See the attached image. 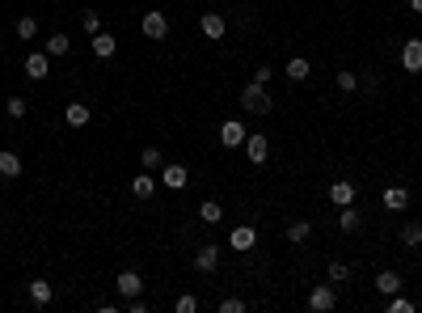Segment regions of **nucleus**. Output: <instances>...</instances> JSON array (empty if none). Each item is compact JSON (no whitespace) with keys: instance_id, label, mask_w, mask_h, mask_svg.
<instances>
[{"instance_id":"nucleus-1","label":"nucleus","mask_w":422,"mask_h":313,"mask_svg":"<svg viewBox=\"0 0 422 313\" xmlns=\"http://www.w3.org/2000/svg\"><path fill=\"white\" fill-rule=\"evenodd\" d=\"M270 106H275V102H270V93H266V85L250 81V85L241 89V110H245V114H270Z\"/></svg>"},{"instance_id":"nucleus-2","label":"nucleus","mask_w":422,"mask_h":313,"mask_svg":"<svg viewBox=\"0 0 422 313\" xmlns=\"http://www.w3.org/2000/svg\"><path fill=\"white\" fill-rule=\"evenodd\" d=\"M334 305H338V288L334 284H317L313 292H308V309L313 313H330Z\"/></svg>"},{"instance_id":"nucleus-3","label":"nucleus","mask_w":422,"mask_h":313,"mask_svg":"<svg viewBox=\"0 0 422 313\" xmlns=\"http://www.w3.org/2000/svg\"><path fill=\"white\" fill-rule=\"evenodd\" d=\"M161 186H169V190H186V186H190V170H186V165H178V161L161 165Z\"/></svg>"},{"instance_id":"nucleus-4","label":"nucleus","mask_w":422,"mask_h":313,"mask_svg":"<svg viewBox=\"0 0 422 313\" xmlns=\"http://www.w3.org/2000/svg\"><path fill=\"white\" fill-rule=\"evenodd\" d=\"M198 30H203V38L220 42V38L228 34V17L224 13H203V17H198Z\"/></svg>"},{"instance_id":"nucleus-5","label":"nucleus","mask_w":422,"mask_h":313,"mask_svg":"<svg viewBox=\"0 0 422 313\" xmlns=\"http://www.w3.org/2000/svg\"><path fill=\"white\" fill-rule=\"evenodd\" d=\"M140 26H144V38H153V42H161V38H169V17L165 13H144V21H140Z\"/></svg>"},{"instance_id":"nucleus-6","label":"nucleus","mask_w":422,"mask_h":313,"mask_svg":"<svg viewBox=\"0 0 422 313\" xmlns=\"http://www.w3.org/2000/svg\"><path fill=\"white\" fill-rule=\"evenodd\" d=\"M220 144H224V149H241L245 144V123L241 118H224V123H220Z\"/></svg>"},{"instance_id":"nucleus-7","label":"nucleus","mask_w":422,"mask_h":313,"mask_svg":"<svg viewBox=\"0 0 422 313\" xmlns=\"http://www.w3.org/2000/svg\"><path fill=\"white\" fill-rule=\"evenodd\" d=\"M241 149H245V157H250L254 165H262V161L270 157V140H266L262 132H254V136H245V144H241Z\"/></svg>"},{"instance_id":"nucleus-8","label":"nucleus","mask_w":422,"mask_h":313,"mask_svg":"<svg viewBox=\"0 0 422 313\" xmlns=\"http://www.w3.org/2000/svg\"><path fill=\"white\" fill-rule=\"evenodd\" d=\"M114 288H118V297H144V275L140 271H118V279H114Z\"/></svg>"},{"instance_id":"nucleus-9","label":"nucleus","mask_w":422,"mask_h":313,"mask_svg":"<svg viewBox=\"0 0 422 313\" xmlns=\"http://www.w3.org/2000/svg\"><path fill=\"white\" fill-rule=\"evenodd\" d=\"M26 77L30 81H47V77H51V55H47V51H30L26 55Z\"/></svg>"},{"instance_id":"nucleus-10","label":"nucleus","mask_w":422,"mask_h":313,"mask_svg":"<svg viewBox=\"0 0 422 313\" xmlns=\"http://www.w3.org/2000/svg\"><path fill=\"white\" fill-rule=\"evenodd\" d=\"M157 186H161V178H153V170H140V174L131 178V195H135V199H153Z\"/></svg>"},{"instance_id":"nucleus-11","label":"nucleus","mask_w":422,"mask_h":313,"mask_svg":"<svg viewBox=\"0 0 422 313\" xmlns=\"http://www.w3.org/2000/svg\"><path fill=\"white\" fill-rule=\"evenodd\" d=\"M228 246H233V250H241V254H245V250H254V246H258V229H254V225H237V229L228 233Z\"/></svg>"},{"instance_id":"nucleus-12","label":"nucleus","mask_w":422,"mask_h":313,"mask_svg":"<svg viewBox=\"0 0 422 313\" xmlns=\"http://www.w3.org/2000/svg\"><path fill=\"white\" fill-rule=\"evenodd\" d=\"M401 68L406 72H422V38H406L401 42Z\"/></svg>"},{"instance_id":"nucleus-13","label":"nucleus","mask_w":422,"mask_h":313,"mask_svg":"<svg viewBox=\"0 0 422 313\" xmlns=\"http://www.w3.org/2000/svg\"><path fill=\"white\" fill-rule=\"evenodd\" d=\"M89 118H93V110H89L85 102H68V106H64V123H68V127H85Z\"/></svg>"},{"instance_id":"nucleus-14","label":"nucleus","mask_w":422,"mask_h":313,"mask_svg":"<svg viewBox=\"0 0 422 313\" xmlns=\"http://www.w3.org/2000/svg\"><path fill=\"white\" fill-rule=\"evenodd\" d=\"M355 195H359V186H355V182H330V199H334V208L355 203Z\"/></svg>"},{"instance_id":"nucleus-15","label":"nucleus","mask_w":422,"mask_h":313,"mask_svg":"<svg viewBox=\"0 0 422 313\" xmlns=\"http://www.w3.org/2000/svg\"><path fill=\"white\" fill-rule=\"evenodd\" d=\"M215 267H220V250H215V246H198V250H194V271L207 275V271H215Z\"/></svg>"},{"instance_id":"nucleus-16","label":"nucleus","mask_w":422,"mask_h":313,"mask_svg":"<svg viewBox=\"0 0 422 313\" xmlns=\"http://www.w3.org/2000/svg\"><path fill=\"white\" fill-rule=\"evenodd\" d=\"M308 72H313V64H308L304 55H295V60H287V68H283V77H287L291 85H300V81H308Z\"/></svg>"},{"instance_id":"nucleus-17","label":"nucleus","mask_w":422,"mask_h":313,"mask_svg":"<svg viewBox=\"0 0 422 313\" xmlns=\"http://www.w3.org/2000/svg\"><path fill=\"white\" fill-rule=\"evenodd\" d=\"M359 225H363V212H359L355 203H346V208H338V229H342V233H355Z\"/></svg>"},{"instance_id":"nucleus-18","label":"nucleus","mask_w":422,"mask_h":313,"mask_svg":"<svg viewBox=\"0 0 422 313\" xmlns=\"http://www.w3.org/2000/svg\"><path fill=\"white\" fill-rule=\"evenodd\" d=\"M384 208L388 212H406L410 208V190L406 186H384Z\"/></svg>"},{"instance_id":"nucleus-19","label":"nucleus","mask_w":422,"mask_h":313,"mask_svg":"<svg viewBox=\"0 0 422 313\" xmlns=\"http://www.w3.org/2000/svg\"><path fill=\"white\" fill-rule=\"evenodd\" d=\"M26 292H30V301H34V305H51V301H55V288L47 284V279H30V284H26Z\"/></svg>"},{"instance_id":"nucleus-20","label":"nucleus","mask_w":422,"mask_h":313,"mask_svg":"<svg viewBox=\"0 0 422 313\" xmlns=\"http://www.w3.org/2000/svg\"><path fill=\"white\" fill-rule=\"evenodd\" d=\"M0 178H21V157L13 153V149H0Z\"/></svg>"},{"instance_id":"nucleus-21","label":"nucleus","mask_w":422,"mask_h":313,"mask_svg":"<svg viewBox=\"0 0 422 313\" xmlns=\"http://www.w3.org/2000/svg\"><path fill=\"white\" fill-rule=\"evenodd\" d=\"M42 51H47V55H51V60H60V55H68V51H72V38H68L64 30H55L51 38H47V42H42Z\"/></svg>"},{"instance_id":"nucleus-22","label":"nucleus","mask_w":422,"mask_h":313,"mask_svg":"<svg viewBox=\"0 0 422 313\" xmlns=\"http://www.w3.org/2000/svg\"><path fill=\"white\" fill-rule=\"evenodd\" d=\"M89 47H93V55H97V60H110V55L118 51L114 34H106V30H102V34H93V42H89Z\"/></svg>"},{"instance_id":"nucleus-23","label":"nucleus","mask_w":422,"mask_h":313,"mask_svg":"<svg viewBox=\"0 0 422 313\" xmlns=\"http://www.w3.org/2000/svg\"><path fill=\"white\" fill-rule=\"evenodd\" d=\"M376 292H380V297L401 292V275H397V271H376Z\"/></svg>"},{"instance_id":"nucleus-24","label":"nucleus","mask_w":422,"mask_h":313,"mask_svg":"<svg viewBox=\"0 0 422 313\" xmlns=\"http://www.w3.org/2000/svg\"><path fill=\"white\" fill-rule=\"evenodd\" d=\"M308 237H313V221H291V225H287V242H291V246H304Z\"/></svg>"},{"instance_id":"nucleus-25","label":"nucleus","mask_w":422,"mask_h":313,"mask_svg":"<svg viewBox=\"0 0 422 313\" xmlns=\"http://www.w3.org/2000/svg\"><path fill=\"white\" fill-rule=\"evenodd\" d=\"M198 221H203V225H220V221H224V208H220L215 199H203V203H198Z\"/></svg>"},{"instance_id":"nucleus-26","label":"nucleus","mask_w":422,"mask_h":313,"mask_svg":"<svg viewBox=\"0 0 422 313\" xmlns=\"http://www.w3.org/2000/svg\"><path fill=\"white\" fill-rule=\"evenodd\" d=\"M401 246H422V225L418 221H410V225H401Z\"/></svg>"},{"instance_id":"nucleus-27","label":"nucleus","mask_w":422,"mask_h":313,"mask_svg":"<svg viewBox=\"0 0 422 313\" xmlns=\"http://www.w3.org/2000/svg\"><path fill=\"white\" fill-rule=\"evenodd\" d=\"M81 26H85V34L93 38V34H102V13H97V9H85L81 13Z\"/></svg>"},{"instance_id":"nucleus-28","label":"nucleus","mask_w":422,"mask_h":313,"mask_svg":"<svg viewBox=\"0 0 422 313\" xmlns=\"http://www.w3.org/2000/svg\"><path fill=\"white\" fill-rule=\"evenodd\" d=\"M161 165H165L161 149H140V170H161Z\"/></svg>"},{"instance_id":"nucleus-29","label":"nucleus","mask_w":422,"mask_h":313,"mask_svg":"<svg viewBox=\"0 0 422 313\" xmlns=\"http://www.w3.org/2000/svg\"><path fill=\"white\" fill-rule=\"evenodd\" d=\"M351 262H330V284H351Z\"/></svg>"},{"instance_id":"nucleus-30","label":"nucleus","mask_w":422,"mask_h":313,"mask_svg":"<svg viewBox=\"0 0 422 313\" xmlns=\"http://www.w3.org/2000/svg\"><path fill=\"white\" fill-rule=\"evenodd\" d=\"M34 34H38V17H30V13L17 17V38H34Z\"/></svg>"},{"instance_id":"nucleus-31","label":"nucleus","mask_w":422,"mask_h":313,"mask_svg":"<svg viewBox=\"0 0 422 313\" xmlns=\"http://www.w3.org/2000/svg\"><path fill=\"white\" fill-rule=\"evenodd\" d=\"M334 85H338L342 93H355V89H359V77H355V72H346V68H342L338 77H334Z\"/></svg>"},{"instance_id":"nucleus-32","label":"nucleus","mask_w":422,"mask_h":313,"mask_svg":"<svg viewBox=\"0 0 422 313\" xmlns=\"http://www.w3.org/2000/svg\"><path fill=\"white\" fill-rule=\"evenodd\" d=\"M384 309H388V313H410V309H414V301H406V297H401V292H393V297H388V305H384Z\"/></svg>"},{"instance_id":"nucleus-33","label":"nucleus","mask_w":422,"mask_h":313,"mask_svg":"<svg viewBox=\"0 0 422 313\" xmlns=\"http://www.w3.org/2000/svg\"><path fill=\"white\" fill-rule=\"evenodd\" d=\"M173 309H178V313H198V297H190V292H182L178 301H173Z\"/></svg>"},{"instance_id":"nucleus-34","label":"nucleus","mask_w":422,"mask_h":313,"mask_svg":"<svg viewBox=\"0 0 422 313\" xmlns=\"http://www.w3.org/2000/svg\"><path fill=\"white\" fill-rule=\"evenodd\" d=\"M26 98H9V118H26Z\"/></svg>"},{"instance_id":"nucleus-35","label":"nucleus","mask_w":422,"mask_h":313,"mask_svg":"<svg viewBox=\"0 0 422 313\" xmlns=\"http://www.w3.org/2000/svg\"><path fill=\"white\" fill-rule=\"evenodd\" d=\"M241 309H245L241 297H224V301H220V313H241Z\"/></svg>"},{"instance_id":"nucleus-36","label":"nucleus","mask_w":422,"mask_h":313,"mask_svg":"<svg viewBox=\"0 0 422 313\" xmlns=\"http://www.w3.org/2000/svg\"><path fill=\"white\" fill-rule=\"evenodd\" d=\"M359 89H363V93H376V89H380L376 72H363V77H359Z\"/></svg>"},{"instance_id":"nucleus-37","label":"nucleus","mask_w":422,"mask_h":313,"mask_svg":"<svg viewBox=\"0 0 422 313\" xmlns=\"http://www.w3.org/2000/svg\"><path fill=\"white\" fill-rule=\"evenodd\" d=\"M270 77H275V68H270V64H258V72H254V81H258V85H270Z\"/></svg>"},{"instance_id":"nucleus-38","label":"nucleus","mask_w":422,"mask_h":313,"mask_svg":"<svg viewBox=\"0 0 422 313\" xmlns=\"http://www.w3.org/2000/svg\"><path fill=\"white\" fill-rule=\"evenodd\" d=\"M410 9H414V13H422V0H410Z\"/></svg>"}]
</instances>
